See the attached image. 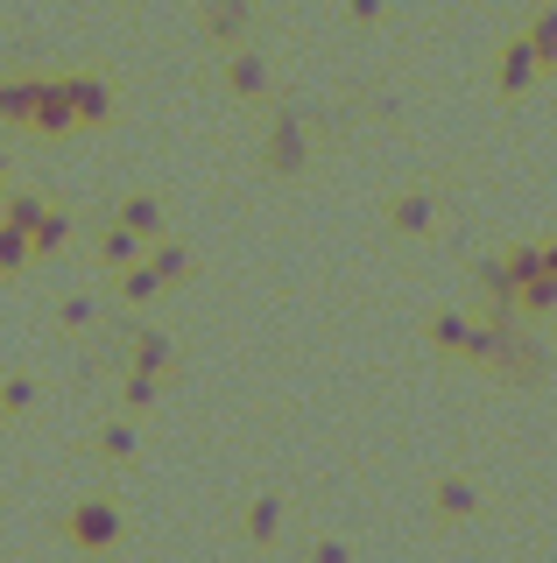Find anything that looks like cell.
<instances>
[{"mask_svg": "<svg viewBox=\"0 0 557 563\" xmlns=\"http://www.w3.org/2000/svg\"><path fill=\"white\" fill-rule=\"evenodd\" d=\"M430 515H438L445 528L473 521L480 515V486L466 479V472H438V479H430Z\"/></svg>", "mask_w": 557, "mask_h": 563, "instance_id": "obj_2", "label": "cell"}, {"mask_svg": "<svg viewBox=\"0 0 557 563\" xmlns=\"http://www.w3.org/2000/svg\"><path fill=\"white\" fill-rule=\"evenodd\" d=\"M36 106H43V78H8L0 85V120H8V128H36Z\"/></svg>", "mask_w": 557, "mask_h": 563, "instance_id": "obj_7", "label": "cell"}, {"mask_svg": "<svg viewBox=\"0 0 557 563\" xmlns=\"http://www.w3.org/2000/svg\"><path fill=\"white\" fill-rule=\"evenodd\" d=\"M149 261H155V275H163L170 289H184V282H190V246H184V240H155Z\"/></svg>", "mask_w": 557, "mask_h": 563, "instance_id": "obj_19", "label": "cell"}, {"mask_svg": "<svg viewBox=\"0 0 557 563\" xmlns=\"http://www.w3.org/2000/svg\"><path fill=\"white\" fill-rule=\"evenodd\" d=\"M120 225H128V233H142L149 246L163 240V198H149V190H134L128 205H120Z\"/></svg>", "mask_w": 557, "mask_h": 563, "instance_id": "obj_14", "label": "cell"}, {"mask_svg": "<svg viewBox=\"0 0 557 563\" xmlns=\"http://www.w3.org/2000/svg\"><path fill=\"white\" fill-rule=\"evenodd\" d=\"M261 163H269V176H297L310 163V141H304V120H275L269 141H261Z\"/></svg>", "mask_w": 557, "mask_h": 563, "instance_id": "obj_3", "label": "cell"}, {"mask_svg": "<svg viewBox=\"0 0 557 563\" xmlns=\"http://www.w3.org/2000/svg\"><path fill=\"white\" fill-rule=\"evenodd\" d=\"M529 43H536V57H544V64H557V8H544V14H536Z\"/></svg>", "mask_w": 557, "mask_h": 563, "instance_id": "obj_24", "label": "cell"}, {"mask_svg": "<svg viewBox=\"0 0 557 563\" xmlns=\"http://www.w3.org/2000/svg\"><path fill=\"white\" fill-rule=\"evenodd\" d=\"M92 451L107 457V465H134V451H142V437H134V422L128 416H107L92 430Z\"/></svg>", "mask_w": 557, "mask_h": 563, "instance_id": "obj_10", "label": "cell"}, {"mask_svg": "<svg viewBox=\"0 0 557 563\" xmlns=\"http://www.w3.org/2000/svg\"><path fill=\"white\" fill-rule=\"evenodd\" d=\"M128 366H149V374H177V345L163 331H134L128 339Z\"/></svg>", "mask_w": 557, "mask_h": 563, "instance_id": "obj_12", "label": "cell"}, {"mask_svg": "<svg viewBox=\"0 0 557 563\" xmlns=\"http://www.w3.org/2000/svg\"><path fill=\"white\" fill-rule=\"evenodd\" d=\"M544 261H550V275H557V240H550V246H544Z\"/></svg>", "mask_w": 557, "mask_h": 563, "instance_id": "obj_27", "label": "cell"}, {"mask_svg": "<svg viewBox=\"0 0 557 563\" xmlns=\"http://www.w3.org/2000/svg\"><path fill=\"white\" fill-rule=\"evenodd\" d=\"M120 536H128V515H120L113 500H78L72 515H64V542H72V550H85V556L120 550Z\"/></svg>", "mask_w": 557, "mask_h": 563, "instance_id": "obj_1", "label": "cell"}, {"mask_svg": "<svg viewBox=\"0 0 557 563\" xmlns=\"http://www.w3.org/2000/svg\"><path fill=\"white\" fill-rule=\"evenodd\" d=\"M536 70H544V57H536V43H529V35H522V43H509V49H501V70H494V78H501V92H529V78H536Z\"/></svg>", "mask_w": 557, "mask_h": 563, "instance_id": "obj_8", "label": "cell"}, {"mask_svg": "<svg viewBox=\"0 0 557 563\" xmlns=\"http://www.w3.org/2000/svg\"><path fill=\"white\" fill-rule=\"evenodd\" d=\"M0 409H8V416H29V409H36V380H29V374H8V380H0Z\"/></svg>", "mask_w": 557, "mask_h": 563, "instance_id": "obj_22", "label": "cell"}, {"mask_svg": "<svg viewBox=\"0 0 557 563\" xmlns=\"http://www.w3.org/2000/svg\"><path fill=\"white\" fill-rule=\"evenodd\" d=\"M424 339H430V352H445V360H466V345H473V317H466V310H430Z\"/></svg>", "mask_w": 557, "mask_h": 563, "instance_id": "obj_5", "label": "cell"}, {"mask_svg": "<svg viewBox=\"0 0 557 563\" xmlns=\"http://www.w3.org/2000/svg\"><path fill=\"white\" fill-rule=\"evenodd\" d=\"M163 289H170V282L155 275V261H149V254L134 261V268H120V296H128V303H155Z\"/></svg>", "mask_w": 557, "mask_h": 563, "instance_id": "obj_17", "label": "cell"}, {"mask_svg": "<svg viewBox=\"0 0 557 563\" xmlns=\"http://www.w3.org/2000/svg\"><path fill=\"white\" fill-rule=\"evenodd\" d=\"M149 254V240L142 233H128V225H107V233H99V268H107V275H120V268H134V261H142Z\"/></svg>", "mask_w": 557, "mask_h": 563, "instance_id": "obj_9", "label": "cell"}, {"mask_svg": "<svg viewBox=\"0 0 557 563\" xmlns=\"http://www.w3.org/2000/svg\"><path fill=\"white\" fill-rule=\"evenodd\" d=\"M72 99H78L85 128H107V120H113V85L107 78H72Z\"/></svg>", "mask_w": 557, "mask_h": 563, "instance_id": "obj_13", "label": "cell"}, {"mask_svg": "<svg viewBox=\"0 0 557 563\" xmlns=\"http://www.w3.org/2000/svg\"><path fill=\"white\" fill-rule=\"evenodd\" d=\"M29 261H36V240H29V225H8V219H0V275H22Z\"/></svg>", "mask_w": 557, "mask_h": 563, "instance_id": "obj_18", "label": "cell"}, {"mask_svg": "<svg viewBox=\"0 0 557 563\" xmlns=\"http://www.w3.org/2000/svg\"><path fill=\"white\" fill-rule=\"evenodd\" d=\"M346 14L353 22H381V0H346Z\"/></svg>", "mask_w": 557, "mask_h": 563, "instance_id": "obj_26", "label": "cell"}, {"mask_svg": "<svg viewBox=\"0 0 557 563\" xmlns=\"http://www.w3.org/2000/svg\"><path fill=\"white\" fill-rule=\"evenodd\" d=\"M430 225H438V198H430V190H403V198L389 205V233H403V240H424Z\"/></svg>", "mask_w": 557, "mask_h": 563, "instance_id": "obj_6", "label": "cell"}, {"mask_svg": "<svg viewBox=\"0 0 557 563\" xmlns=\"http://www.w3.org/2000/svg\"><path fill=\"white\" fill-rule=\"evenodd\" d=\"M0 422H8V409H0Z\"/></svg>", "mask_w": 557, "mask_h": 563, "instance_id": "obj_29", "label": "cell"}, {"mask_svg": "<svg viewBox=\"0 0 557 563\" xmlns=\"http://www.w3.org/2000/svg\"><path fill=\"white\" fill-rule=\"evenodd\" d=\"M29 240H36V261L64 254V246H72V211H57V205H50V219H43V225H36Z\"/></svg>", "mask_w": 557, "mask_h": 563, "instance_id": "obj_21", "label": "cell"}, {"mask_svg": "<svg viewBox=\"0 0 557 563\" xmlns=\"http://www.w3.org/2000/svg\"><path fill=\"white\" fill-rule=\"evenodd\" d=\"M248 22H254L248 0H205V35H212V43H240Z\"/></svg>", "mask_w": 557, "mask_h": 563, "instance_id": "obj_11", "label": "cell"}, {"mask_svg": "<svg viewBox=\"0 0 557 563\" xmlns=\"http://www.w3.org/2000/svg\"><path fill=\"white\" fill-rule=\"evenodd\" d=\"M163 380H170V374H149V366H128V380H120V401H128V416H149L155 401H163Z\"/></svg>", "mask_w": 557, "mask_h": 563, "instance_id": "obj_15", "label": "cell"}, {"mask_svg": "<svg viewBox=\"0 0 557 563\" xmlns=\"http://www.w3.org/2000/svg\"><path fill=\"white\" fill-rule=\"evenodd\" d=\"M0 176H8V163H0Z\"/></svg>", "mask_w": 557, "mask_h": 563, "instance_id": "obj_28", "label": "cell"}, {"mask_svg": "<svg viewBox=\"0 0 557 563\" xmlns=\"http://www.w3.org/2000/svg\"><path fill=\"white\" fill-rule=\"evenodd\" d=\"M92 317H99L92 296H64V303H57V331H85Z\"/></svg>", "mask_w": 557, "mask_h": 563, "instance_id": "obj_23", "label": "cell"}, {"mask_svg": "<svg viewBox=\"0 0 557 563\" xmlns=\"http://www.w3.org/2000/svg\"><path fill=\"white\" fill-rule=\"evenodd\" d=\"M304 563H353V550H346L339 536H318V542L304 550Z\"/></svg>", "mask_w": 557, "mask_h": 563, "instance_id": "obj_25", "label": "cell"}, {"mask_svg": "<svg viewBox=\"0 0 557 563\" xmlns=\"http://www.w3.org/2000/svg\"><path fill=\"white\" fill-rule=\"evenodd\" d=\"M0 219H8V225H29V233H36V225L50 219V205L36 198V190H0Z\"/></svg>", "mask_w": 557, "mask_h": 563, "instance_id": "obj_20", "label": "cell"}, {"mask_svg": "<svg viewBox=\"0 0 557 563\" xmlns=\"http://www.w3.org/2000/svg\"><path fill=\"white\" fill-rule=\"evenodd\" d=\"M226 92H233V99H261V92H269V64L240 49V57L226 64Z\"/></svg>", "mask_w": 557, "mask_h": 563, "instance_id": "obj_16", "label": "cell"}, {"mask_svg": "<svg viewBox=\"0 0 557 563\" xmlns=\"http://www.w3.org/2000/svg\"><path fill=\"white\" fill-rule=\"evenodd\" d=\"M283 521H290L283 493H254V500L240 507V536H248L254 550H275V542H283Z\"/></svg>", "mask_w": 557, "mask_h": 563, "instance_id": "obj_4", "label": "cell"}]
</instances>
